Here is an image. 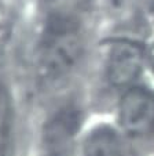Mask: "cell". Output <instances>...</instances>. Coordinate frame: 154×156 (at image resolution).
Instances as JSON below:
<instances>
[{"label": "cell", "mask_w": 154, "mask_h": 156, "mask_svg": "<svg viewBox=\"0 0 154 156\" xmlns=\"http://www.w3.org/2000/svg\"><path fill=\"white\" fill-rule=\"evenodd\" d=\"M11 105L6 90L0 84V156L9 155L11 137Z\"/></svg>", "instance_id": "obj_5"}, {"label": "cell", "mask_w": 154, "mask_h": 156, "mask_svg": "<svg viewBox=\"0 0 154 156\" xmlns=\"http://www.w3.org/2000/svg\"><path fill=\"white\" fill-rule=\"evenodd\" d=\"M83 51V41L73 21L65 17L51 20L37 51V71L47 82H56L73 71Z\"/></svg>", "instance_id": "obj_1"}, {"label": "cell", "mask_w": 154, "mask_h": 156, "mask_svg": "<svg viewBox=\"0 0 154 156\" xmlns=\"http://www.w3.org/2000/svg\"><path fill=\"white\" fill-rule=\"evenodd\" d=\"M118 122L128 136L151 134L154 131V93L135 86L127 88L118 104Z\"/></svg>", "instance_id": "obj_3"}, {"label": "cell", "mask_w": 154, "mask_h": 156, "mask_svg": "<svg viewBox=\"0 0 154 156\" xmlns=\"http://www.w3.org/2000/svg\"><path fill=\"white\" fill-rule=\"evenodd\" d=\"M83 156H134V151L118 131L110 127H99L87 137Z\"/></svg>", "instance_id": "obj_4"}, {"label": "cell", "mask_w": 154, "mask_h": 156, "mask_svg": "<svg viewBox=\"0 0 154 156\" xmlns=\"http://www.w3.org/2000/svg\"><path fill=\"white\" fill-rule=\"evenodd\" d=\"M145 65L142 46L127 39H116L108 43L103 53V66L108 82L118 88L132 87Z\"/></svg>", "instance_id": "obj_2"}]
</instances>
